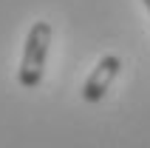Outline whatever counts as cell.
<instances>
[{"label": "cell", "mask_w": 150, "mask_h": 148, "mask_svg": "<svg viewBox=\"0 0 150 148\" xmlns=\"http://www.w3.org/2000/svg\"><path fill=\"white\" fill-rule=\"evenodd\" d=\"M51 23L37 20L31 23L28 34H25V46H23V60H20V71L17 80L23 88H37L48 63V46H51Z\"/></svg>", "instance_id": "1"}, {"label": "cell", "mask_w": 150, "mask_h": 148, "mask_svg": "<svg viewBox=\"0 0 150 148\" xmlns=\"http://www.w3.org/2000/svg\"><path fill=\"white\" fill-rule=\"evenodd\" d=\"M119 68H122V60H119L116 54H105V57L96 63V68L88 74V80H85V85H82V100L85 103H99L110 91V83L116 80Z\"/></svg>", "instance_id": "2"}, {"label": "cell", "mask_w": 150, "mask_h": 148, "mask_svg": "<svg viewBox=\"0 0 150 148\" xmlns=\"http://www.w3.org/2000/svg\"><path fill=\"white\" fill-rule=\"evenodd\" d=\"M142 3H144V6H147V11H150V0H142Z\"/></svg>", "instance_id": "3"}]
</instances>
